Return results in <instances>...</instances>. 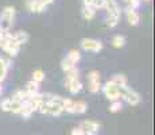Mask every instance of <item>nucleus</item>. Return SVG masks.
<instances>
[{
	"label": "nucleus",
	"instance_id": "nucleus-1",
	"mask_svg": "<svg viewBox=\"0 0 155 135\" xmlns=\"http://www.w3.org/2000/svg\"><path fill=\"white\" fill-rule=\"evenodd\" d=\"M43 101L39 107V112L43 115H50V116H59L64 112V107H62V101L64 97L61 96H54V95H42Z\"/></svg>",
	"mask_w": 155,
	"mask_h": 135
},
{
	"label": "nucleus",
	"instance_id": "nucleus-2",
	"mask_svg": "<svg viewBox=\"0 0 155 135\" xmlns=\"http://www.w3.org/2000/svg\"><path fill=\"white\" fill-rule=\"evenodd\" d=\"M104 8L107 11V26L109 29H113L119 25V20H120V7L116 0H104Z\"/></svg>",
	"mask_w": 155,
	"mask_h": 135
},
{
	"label": "nucleus",
	"instance_id": "nucleus-3",
	"mask_svg": "<svg viewBox=\"0 0 155 135\" xmlns=\"http://www.w3.org/2000/svg\"><path fill=\"white\" fill-rule=\"evenodd\" d=\"M15 15H16V11L12 5H7L2 10V12H0V27H2L3 31H10L11 30L15 22Z\"/></svg>",
	"mask_w": 155,
	"mask_h": 135
},
{
	"label": "nucleus",
	"instance_id": "nucleus-4",
	"mask_svg": "<svg viewBox=\"0 0 155 135\" xmlns=\"http://www.w3.org/2000/svg\"><path fill=\"white\" fill-rule=\"evenodd\" d=\"M64 112L69 113H84L88 110V104L84 100H73V99H64L62 101Z\"/></svg>",
	"mask_w": 155,
	"mask_h": 135
},
{
	"label": "nucleus",
	"instance_id": "nucleus-5",
	"mask_svg": "<svg viewBox=\"0 0 155 135\" xmlns=\"http://www.w3.org/2000/svg\"><path fill=\"white\" fill-rule=\"evenodd\" d=\"M120 99H123L126 103L130 106H138L142 101V97L135 89L130 88V86H120Z\"/></svg>",
	"mask_w": 155,
	"mask_h": 135
},
{
	"label": "nucleus",
	"instance_id": "nucleus-6",
	"mask_svg": "<svg viewBox=\"0 0 155 135\" xmlns=\"http://www.w3.org/2000/svg\"><path fill=\"white\" fill-rule=\"evenodd\" d=\"M101 89L104 92V96L108 99L109 101L120 100V86H117L112 80L107 81L104 85H101Z\"/></svg>",
	"mask_w": 155,
	"mask_h": 135
},
{
	"label": "nucleus",
	"instance_id": "nucleus-7",
	"mask_svg": "<svg viewBox=\"0 0 155 135\" xmlns=\"http://www.w3.org/2000/svg\"><path fill=\"white\" fill-rule=\"evenodd\" d=\"M88 79V88L91 91V93H99L101 91V76L97 70H92L86 76Z\"/></svg>",
	"mask_w": 155,
	"mask_h": 135
},
{
	"label": "nucleus",
	"instance_id": "nucleus-8",
	"mask_svg": "<svg viewBox=\"0 0 155 135\" xmlns=\"http://www.w3.org/2000/svg\"><path fill=\"white\" fill-rule=\"evenodd\" d=\"M81 47L85 52L99 53L103 50V43H101V41L93 39V38H84V39H81Z\"/></svg>",
	"mask_w": 155,
	"mask_h": 135
},
{
	"label": "nucleus",
	"instance_id": "nucleus-9",
	"mask_svg": "<svg viewBox=\"0 0 155 135\" xmlns=\"http://www.w3.org/2000/svg\"><path fill=\"white\" fill-rule=\"evenodd\" d=\"M80 128H81L85 134L96 135L100 131V123L94 122V120H84L80 124Z\"/></svg>",
	"mask_w": 155,
	"mask_h": 135
},
{
	"label": "nucleus",
	"instance_id": "nucleus-10",
	"mask_svg": "<svg viewBox=\"0 0 155 135\" xmlns=\"http://www.w3.org/2000/svg\"><path fill=\"white\" fill-rule=\"evenodd\" d=\"M65 86L71 95H78L82 91V83L80 81V79L65 80Z\"/></svg>",
	"mask_w": 155,
	"mask_h": 135
},
{
	"label": "nucleus",
	"instance_id": "nucleus-11",
	"mask_svg": "<svg viewBox=\"0 0 155 135\" xmlns=\"http://www.w3.org/2000/svg\"><path fill=\"white\" fill-rule=\"evenodd\" d=\"M26 7L32 14H42L46 11V5H43L39 0H27L26 2Z\"/></svg>",
	"mask_w": 155,
	"mask_h": 135
},
{
	"label": "nucleus",
	"instance_id": "nucleus-12",
	"mask_svg": "<svg viewBox=\"0 0 155 135\" xmlns=\"http://www.w3.org/2000/svg\"><path fill=\"white\" fill-rule=\"evenodd\" d=\"M126 18H127V22L130 23L131 26H138L139 23H140V15H139V12L135 8L127 7L126 8Z\"/></svg>",
	"mask_w": 155,
	"mask_h": 135
},
{
	"label": "nucleus",
	"instance_id": "nucleus-13",
	"mask_svg": "<svg viewBox=\"0 0 155 135\" xmlns=\"http://www.w3.org/2000/svg\"><path fill=\"white\" fill-rule=\"evenodd\" d=\"M10 66H11V62L8 61V59L3 58V57H0V84L5 80Z\"/></svg>",
	"mask_w": 155,
	"mask_h": 135
},
{
	"label": "nucleus",
	"instance_id": "nucleus-14",
	"mask_svg": "<svg viewBox=\"0 0 155 135\" xmlns=\"http://www.w3.org/2000/svg\"><path fill=\"white\" fill-rule=\"evenodd\" d=\"M28 34L26 31H18V32H15V34H12V39L16 42L19 46H22V45H25L26 42L28 41Z\"/></svg>",
	"mask_w": 155,
	"mask_h": 135
},
{
	"label": "nucleus",
	"instance_id": "nucleus-15",
	"mask_svg": "<svg viewBox=\"0 0 155 135\" xmlns=\"http://www.w3.org/2000/svg\"><path fill=\"white\" fill-rule=\"evenodd\" d=\"M66 58L69 59V61H71L74 65H77L80 61H81V53L78 52L77 49H71L69 53H68V56H66Z\"/></svg>",
	"mask_w": 155,
	"mask_h": 135
},
{
	"label": "nucleus",
	"instance_id": "nucleus-16",
	"mask_svg": "<svg viewBox=\"0 0 155 135\" xmlns=\"http://www.w3.org/2000/svg\"><path fill=\"white\" fill-rule=\"evenodd\" d=\"M112 46L116 47V49H121V47L126 46V37L124 35H115V37L112 38Z\"/></svg>",
	"mask_w": 155,
	"mask_h": 135
},
{
	"label": "nucleus",
	"instance_id": "nucleus-17",
	"mask_svg": "<svg viewBox=\"0 0 155 135\" xmlns=\"http://www.w3.org/2000/svg\"><path fill=\"white\" fill-rule=\"evenodd\" d=\"M81 14H82V18H84L85 20H92V19L94 18L96 10H94L93 7H89V5H84V8H82Z\"/></svg>",
	"mask_w": 155,
	"mask_h": 135
},
{
	"label": "nucleus",
	"instance_id": "nucleus-18",
	"mask_svg": "<svg viewBox=\"0 0 155 135\" xmlns=\"http://www.w3.org/2000/svg\"><path fill=\"white\" fill-rule=\"evenodd\" d=\"M22 106L23 103L20 100H18V99H15L11 96V106H10V112L12 113H19L20 110H22Z\"/></svg>",
	"mask_w": 155,
	"mask_h": 135
},
{
	"label": "nucleus",
	"instance_id": "nucleus-19",
	"mask_svg": "<svg viewBox=\"0 0 155 135\" xmlns=\"http://www.w3.org/2000/svg\"><path fill=\"white\" fill-rule=\"evenodd\" d=\"M25 89L28 92L30 95H35V93L39 92V84L35 83V81H32V80H30L28 83H26Z\"/></svg>",
	"mask_w": 155,
	"mask_h": 135
},
{
	"label": "nucleus",
	"instance_id": "nucleus-20",
	"mask_svg": "<svg viewBox=\"0 0 155 135\" xmlns=\"http://www.w3.org/2000/svg\"><path fill=\"white\" fill-rule=\"evenodd\" d=\"M111 80H112L117 86H127V85H128V80H127V77L124 76V74H120V73H119V74H115V76H113Z\"/></svg>",
	"mask_w": 155,
	"mask_h": 135
},
{
	"label": "nucleus",
	"instance_id": "nucleus-21",
	"mask_svg": "<svg viewBox=\"0 0 155 135\" xmlns=\"http://www.w3.org/2000/svg\"><path fill=\"white\" fill-rule=\"evenodd\" d=\"M12 97H15V99H18V100H20L22 103H25V101H27L30 97H31V95L28 93L26 89H19V91H16L14 93V96Z\"/></svg>",
	"mask_w": 155,
	"mask_h": 135
},
{
	"label": "nucleus",
	"instance_id": "nucleus-22",
	"mask_svg": "<svg viewBox=\"0 0 155 135\" xmlns=\"http://www.w3.org/2000/svg\"><path fill=\"white\" fill-rule=\"evenodd\" d=\"M32 113H34V111H32L31 107H30L28 104L25 101V103H23V106H22V110H20V112H19V115H22L23 119H28Z\"/></svg>",
	"mask_w": 155,
	"mask_h": 135
},
{
	"label": "nucleus",
	"instance_id": "nucleus-23",
	"mask_svg": "<svg viewBox=\"0 0 155 135\" xmlns=\"http://www.w3.org/2000/svg\"><path fill=\"white\" fill-rule=\"evenodd\" d=\"M32 81H35V83L41 84L42 81L45 80V72L42 70V69H37V70L32 72Z\"/></svg>",
	"mask_w": 155,
	"mask_h": 135
},
{
	"label": "nucleus",
	"instance_id": "nucleus-24",
	"mask_svg": "<svg viewBox=\"0 0 155 135\" xmlns=\"http://www.w3.org/2000/svg\"><path fill=\"white\" fill-rule=\"evenodd\" d=\"M73 79H80V70L77 66L65 73V80H73Z\"/></svg>",
	"mask_w": 155,
	"mask_h": 135
},
{
	"label": "nucleus",
	"instance_id": "nucleus-25",
	"mask_svg": "<svg viewBox=\"0 0 155 135\" xmlns=\"http://www.w3.org/2000/svg\"><path fill=\"white\" fill-rule=\"evenodd\" d=\"M76 66H77V65H74L73 62L69 61L68 58H64L61 61V68H62V70H64L65 73H66V72H69V70H71V69L76 68Z\"/></svg>",
	"mask_w": 155,
	"mask_h": 135
},
{
	"label": "nucleus",
	"instance_id": "nucleus-26",
	"mask_svg": "<svg viewBox=\"0 0 155 135\" xmlns=\"http://www.w3.org/2000/svg\"><path fill=\"white\" fill-rule=\"evenodd\" d=\"M121 108H123V104H121V101H120V100L111 101V106H109V112H112V113L120 112Z\"/></svg>",
	"mask_w": 155,
	"mask_h": 135
},
{
	"label": "nucleus",
	"instance_id": "nucleus-27",
	"mask_svg": "<svg viewBox=\"0 0 155 135\" xmlns=\"http://www.w3.org/2000/svg\"><path fill=\"white\" fill-rule=\"evenodd\" d=\"M10 106H11V97H7L4 100H2L0 103V110L4 112H10Z\"/></svg>",
	"mask_w": 155,
	"mask_h": 135
},
{
	"label": "nucleus",
	"instance_id": "nucleus-28",
	"mask_svg": "<svg viewBox=\"0 0 155 135\" xmlns=\"http://www.w3.org/2000/svg\"><path fill=\"white\" fill-rule=\"evenodd\" d=\"M124 3L127 4V7H131V8H138L140 5V0H124Z\"/></svg>",
	"mask_w": 155,
	"mask_h": 135
},
{
	"label": "nucleus",
	"instance_id": "nucleus-29",
	"mask_svg": "<svg viewBox=\"0 0 155 135\" xmlns=\"http://www.w3.org/2000/svg\"><path fill=\"white\" fill-rule=\"evenodd\" d=\"M92 7H93L94 10H101V8H104V0H93Z\"/></svg>",
	"mask_w": 155,
	"mask_h": 135
},
{
	"label": "nucleus",
	"instance_id": "nucleus-30",
	"mask_svg": "<svg viewBox=\"0 0 155 135\" xmlns=\"http://www.w3.org/2000/svg\"><path fill=\"white\" fill-rule=\"evenodd\" d=\"M82 134H84V131H82L80 127H76V128H73V130H71L70 135H82Z\"/></svg>",
	"mask_w": 155,
	"mask_h": 135
},
{
	"label": "nucleus",
	"instance_id": "nucleus-31",
	"mask_svg": "<svg viewBox=\"0 0 155 135\" xmlns=\"http://www.w3.org/2000/svg\"><path fill=\"white\" fill-rule=\"evenodd\" d=\"M39 2H41V3H42V4H43V5H46V7H47V5L53 4V3H54V0H39Z\"/></svg>",
	"mask_w": 155,
	"mask_h": 135
},
{
	"label": "nucleus",
	"instance_id": "nucleus-32",
	"mask_svg": "<svg viewBox=\"0 0 155 135\" xmlns=\"http://www.w3.org/2000/svg\"><path fill=\"white\" fill-rule=\"evenodd\" d=\"M3 32H4V31H3L2 27H0V39H2V37H3Z\"/></svg>",
	"mask_w": 155,
	"mask_h": 135
},
{
	"label": "nucleus",
	"instance_id": "nucleus-33",
	"mask_svg": "<svg viewBox=\"0 0 155 135\" xmlns=\"http://www.w3.org/2000/svg\"><path fill=\"white\" fill-rule=\"evenodd\" d=\"M82 135H91V134H85V133H84V134H82Z\"/></svg>",
	"mask_w": 155,
	"mask_h": 135
},
{
	"label": "nucleus",
	"instance_id": "nucleus-34",
	"mask_svg": "<svg viewBox=\"0 0 155 135\" xmlns=\"http://www.w3.org/2000/svg\"><path fill=\"white\" fill-rule=\"evenodd\" d=\"M143 2H150V0H143Z\"/></svg>",
	"mask_w": 155,
	"mask_h": 135
}]
</instances>
